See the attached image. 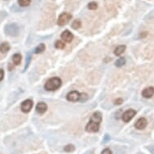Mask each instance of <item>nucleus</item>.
I'll return each mask as SVG.
<instances>
[{
	"mask_svg": "<svg viewBox=\"0 0 154 154\" xmlns=\"http://www.w3.org/2000/svg\"><path fill=\"white\" fill-rule=\"evenodd\" d=\"M61 84H62L61 79L58 77H54L47 81L44 85V89L48 91L56 90L61 87Z\"/></svg>",
	"mask_w": 154,
	"mask_h": 154,
	"instance_id": "nucleus-1",
	"label": "nucleus"
},
{
	"mask_svg": "<svg viewBox=\"0 0 154 154\" xmlns=\"http://www.w3.org/2000/svg\"><path fill=\"white\" fill-rule=\"evenodd\" d=\"M19 27L16 25V24H7V25L5 27V32H6V34L8 35V36H17L19 33Z\"/></svg>",
	"mask_w": 154,
	"mask_h": 154,
	"instance_id": "nucleus-2",
	"label": "nucleus"
},
{
	"mask_svg": "<svg viewBox=\"0 0 154 154\" xmlns=\"http://www.w3.org/2000/svg\"><path fill=\"white\" fill-rule=\"evenodd\" d=\"M71 14L67 13V12H64V13L60 15V16H59V18L58 19V24L59 26L65 25L66 24H68L69 21L71 19Z\"/></svg>",
	"mask_w": 154,
	"mask_h": 154,
	"instance_id": "nucleus-3",
	"label": "nucleus"
},
{
	"mask_svg": "<svg viewBox=\"0 0 154 154\" xmlns=\"http://www.w3.org/2000/svg\"><path fill=\"white\" fill-rule=\"evenodd\" d=\"M136 111L133 109H129L128 111H126L122 115V119L123 122L128 123L136 115Z\"/></svg>",
	"mask_w": 154,
	"mask_h": 154,
	"instance_id": "nucleus-4",
	"label": "nucleus"
},
{
	"mask_svg": "<svg viewBox=\"0 0 154 154\" xmlns=\"http://www.w3.org/2000/svg\"><path fill=\"white\" fill-rule=\"evenodd\" d=\"M33 107V102L31 99H27L24 101L21 104V111L24 113H28L32 110Z\"/></svg>",
	"mask_w": 154,
	"mask_h": 154,
	"instance_id": "nucleus-5",
	"label": "nucleus"
},
{
	"mask_svg": "<svg viewBox=\"0 0 154 154\" xmlns=\"http://www.w3.org/2000/svg\"><path fill=\"white\" fill-rule=\"evenodd\" d=\"M99 130V123L90 121L86 126V131L88 132H97Z\"/></svg>",
	"mask_w": 154,
	"mask_h": 154,
	"instance_id": "nucleus-6",
	"label": "nucleus"
},
{
	"mask_svg": "<svg viewBox=\"0 0 154 154\" xmlns=\"http://www.w3.org/2000/svg\"><path fill=\"white\" fill-rule=\"evenodd\" d=\"M66 98H67V100L69 102H78L80 99V93L76 90H74V91L69 92L67 94Z\"/></svg>",
	"mask_w": 154,
	"mask_h": 154,
	"instance_id": "nucleus-7",
	"label": "nucleus"
},
{
	"mask_svg": "<svg viewBox=\"0 0 154 154\" xmlns=\"http://www.w3.org/2000/svg\"><path fill=\"white\" fill-rule=\"evenodd\" d=\"M148 124V121L147 119L145 118H140L139 119H137V121L135 123V128L138 130H142V129L145 128L146 126Z\"/></svg>",
	"mask_w": 154,
	"mask_h": 154,
	"instance_id": "nucleus-8",
	"label": "nucleus"
},
{
	"mask_svg": "<svg viewBox=\"0 0 154 154\" xmlns=\"http://www.w3.org/2000/svg\"><path fill=\"white\" fill-rule=\"evenodd\" d=\"M61 37L65 42L70 43L72 40H73V39H74V35L69 30H65V31H64V32L61 33Z\"/></svg>",
	"mask_w": 154,
	"mask_h": 154,
	"instance_id": "nucleus-9",
	"label": "nucleus"
},
{
	"mask_svg": "<svg viewBox=\"0 0 154 154\" xmlns=\"http://www.w3.org/2000/svg\"><path fill=\"white\" fill-rule=\"evenodd\" d=\"M154 94V87L153 86H149L145 89H144L142 91V96L145 99H150L153 96Z\"/></svg>",
	"mask_w": 154,
	"mask_h": 154,
	"instance_id": "nucleus-10",
	"label": "nucleus"
},
{
	"mask_svg": "<svg viewBox=\"0 0 154 154\" xmlns=\"http://www.w3.org/2000/svg\"><path fill=\"white\" fill-rule=\"evenodd\" d=\"M90 121H93V122L100 124V123L102 122V114H101V112H99V111L94 112L93 115H91Z\"/></svg>",
	"mask_w": 154,
	"mask_h": 154,
	"instance_id": "nucleus-11",
	"label": "nucleus"
},
{
	"mask_svg": "<svg viewBox=\"0 0 154 154\" xmlns=\"http://www.w3.org/2000/svg\"><path fill=\"white\" fill-rule=\"evenodd\" d=\"M47 108H48L47 104L40 102V103H39L36 105V110L39 114H44V113L47 111Z\"/></svg>",
	"mask_w": 154,
	"mask_h": 154,
	"instance_id": "nucleus-12",
	"label": "nucleus"
},
{
	"mask_svg": "<svg viewBox=\"0 0 154 154\" xmlns=\"http://www.w3.org/2000/svg\"><path fill=\"white\" fill-rule=\"evenodd\" d=\"M10 50V45L7 42H3L0 44V52L2 53H7Z\"/></svg>",
	"mask_w": 154,
	"mask_h": 154,
	"instance_id": "nucleus-13",
	"label": "nucleus"
},
{
	"mask_svg": "<svg viewBox=\"0 0 154 154\" xmlns=\"http://www.w3.org/2000/svg\"><path fill=\"white\" fill-rule=\"evenodd\" d=\"M126 50V46L125 45H119L116 49H115V52H114V53L116 56H120V55H122Z\"/></svg>",
	"mask_w": 154,
	"mask_h": 154,
	"instance_id": "nucleus-14",
	"label": "nucleus"
},
{
	"mask_svg": "<svg viewBox=\"0 0 154 154\" xmlns=\"http://www.w3.org/2000/svg\"><path fill=\"white\" fill-rule=\"evenodd\" d=\"M22 57L21 55L19 53H15L13 55V57H12V61L14 62V64L15 65H18L19 63H20V61H21Z\"/></svg>",
	"mask_w": 154,
	"mask_h": 154,
	"instance_id": "nucleus-15",
	"label": "nucleus"
},
{
	"mask_svg": "<svg viewBox=\"0 0 154 154\" xmlns=\"http://www.w3.org/2000/svg\"><path fill=\"white\" fill-rule=\"evenodd\" d=\"M44 50H45V44H39V45L35 49L34 53H43Z\"/></svg>",
	"mask_w": 154,
	"mask_h": 154,
	"instance_id": "nucleus-16",
	"label": "nucleus"
},
{
	"mask_svg": "<svg viewBox=\"0 0 154 154\" xmlns=\"http://www.w3.org/2000/svg\"><path fill=\"white\" fill-rule=\"evenodd\" d=\"M31 59H32L31 53H28V54H27V57H26V64H25V65H24V72L26 71V69L28 68L29 65H30V62H31Z\"/></svg>",
	"mask_w": 154,
	"mask_h": 154,
	"instance_id": "nucleus-17",
	"label": "nucleus"
},
{
	"mask_svg": "<svg viewBox=\"0 0 154 154\" xmlns=\"http://www.w3.org/2000/svg\"><path fill=\"white\" fill-rule=\"evenodd\" d=\"M81 25H82V23H81V21H80L79 19H76V20H74V21L72 23L71 27L74 29L77 30V29L80 28Z\"/></svg>",
	"mask_w": 154,
	"mask_h": 154,
	"instance_id": "nucleus-18",
	"label": "nucleus"
},
{
	"mask_svg": "<svg viewBox=\"0 0 154 154\" xmlns=\"http://www.w3.org/2000/svg\"><path fill=\"white\" fill-rule=\"evenodd\" d=\"M32 0H18V3L21 7H28L31 3Z\"/></svg>",
	"mask_w": 154,
	"mask_h": 154,
	"instance_id": "nucleus-19",
	"label": "nucleus"
},
{
	"mask_svg": "<svg viewBox=\"0 0 154 154\" xmlns=\"http://www.w3.org/2000/svg\"><path fill=\"white\" fill-rule=\"evenodd\" d=\"M65 46V44L63 41H61V40H58V41H56V43H55V48L56 49H63Z\"/></svg>",
	"mask_w": 154,
	"mask_h": 154,
	"instance_id": "nucleus-20",
	"label": "nucleus"
},
{
	"mask_svg": "<svg viewBox=\"0 0 154 154\" xmlns=\"http://www.w3.org/2000/svg\"><path fill=\"white\" fill-rule=\"evenodd\" d=\"M125 62H126L125 58H120L119 60L116 61V62H115V66H117V67H121V66H123V65L125 64Z\"/></svg>",
	"mask_w": 154,
	"mask_h": 154,
	"instance_id": "nucleus-21",
	"label": "nucleus"
},
{
	"mask_svg": "<svg viewBox=\"0 0 154 154\" xmlns=\"http://www.w3.org/2000/svg\"><path fill=\"white\" fill-rule=\"evenodd\" d=\"M74 149H75V147L73 144H68L64 148V150L67 153H71L73 151H74Z\"/></svg>",
	"mask_w": 154,
	"mask_h": 154,
	"instance_id": "nucleus-22",
	"label": "nucleus"
},
{
	"mask_svg": "<svg viewBox=\"0 0 154 154\" xmlns=\"http://www.w3.org/2000/svg\"><path fill=\"white\" fill-rule=\"evenodd\" d=\"M97 7H98V4L95 2H91L88 4V8L90 10H95V9H97Z\"/></svg>",
	"mask_w": 154,
	"mask_h": 154,
	"instance_id": "nucleus-23",
	"label": "nucleus"
},
{
	"mask_svg": "<svg viewBox=\"0 0 154 154\" xmlns=\"http://www.w3.org/2000/svg\"><path fill=\"white\" fill-rule=\"evenodd\" d=\"M87 99H88V95L86 94H80V99H79L80 102H85V101L87 100Z\"/></svg>",
	"mask_w": 154,
	"mask_h": 154,
	"instance_id": "nucleus-24",
	"label": "nucleus"
},
{
	"mask_svg": "<svg viewBox=\"0 0 154 154\" xmlns=\"http://www.w3.org/2000/svg\"><path fill=\"white\" fill-rule=\"evenodd\" d=\"M101 154H112L111 153V151L109 149V148H106V149H104L103 152H102V153Z\"/></svg>",
	"mask_w": 154,
	"mask_h": 154,
	"instance_id": "nucleus-25",
	"label": "nucleus"
},
{
	"mask_svg": "<svg viewBox=\"0 0 154 154\" xmlns=\"http://www.w3.org/2000/svg\"><path fill=\"white\" fill-rule=\"evenodd\" d=\"M123 103L122 99H117L115 100V105H120Z\"/></svg>",
	"mask_w": 154,
	"mask_h": 154,
	"instance_id": "nucleus-26",
	"label": "nucleus"
},
{
	"mask_svg": "<svg viewBox=\"0 0 154 154\" xmlns=\"http://www.w3.org/2000/svg\"><path fill=\"white\" fill-rule=\"evenodd\" d=\"M110 136H108V134L107 135H105V136H104V138H103V143H107L108 141H109L110 140Z\"/></svg>",
	"mask_w": 154,
	"mask_h": 154,
	"instance_id": "nucleus-27",
	"label": "nucleus"
},
{
	"mask_svg": "<svg viewBox=\"0 0 154 154\" xmlns=\"http://www.w3.org/2000/svg\"><path fill=\"white\" fill-rule=\"evenodd\" d=\"M4 77V71L2 69H0V82L3 79Z\"/></svg>",
	"mask_w": 154,
	"mask_h": 154,
	"instance_id": "nucleus-28",
	"label": "nucleus"
}]
</instances>
